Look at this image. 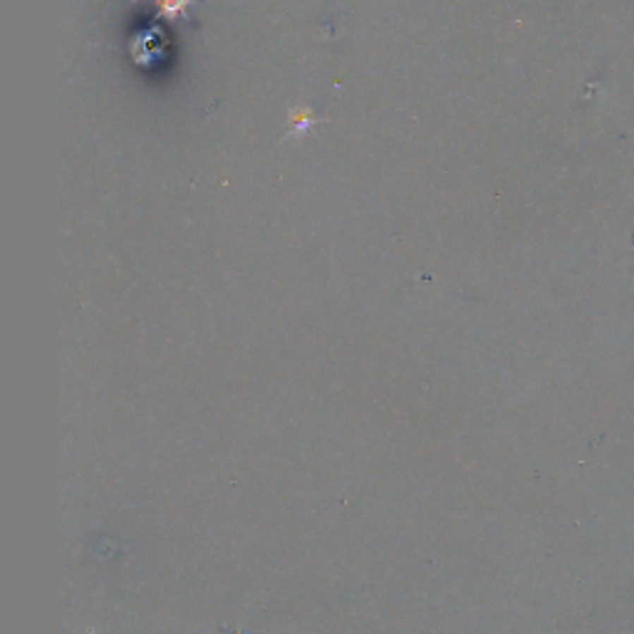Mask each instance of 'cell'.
Masks as SVG:
<instances>
[{"instance_id":"cell-1","label":"cell","mask_w":634,"mask_h":634,"mask_svg":"<svg viewBox=\"0 0 634 634\" xmlns=\"http://www.w3.org/2000/svg\"><path fill=\"white\" fill-rule=\"evenodd\" d=\"M312 114L307 112V109H293V114H290V127H293V134H303L307 132V127L312 124Z\"/></svg>"},{"instance_id":"cell-2","label":"cell","mask_w":634,"mask_h":634,"mask_svg":"<svg viewBox=\"0 0 634 634\" xmlns=\"http://www.w3.org/2000/svg\"><path fill=\"white\" fill-rule=\"evenodd\" d=\"M186 6H188V0H159V8H161L166 16H178Z\"/></svg>"}]
</instances>
